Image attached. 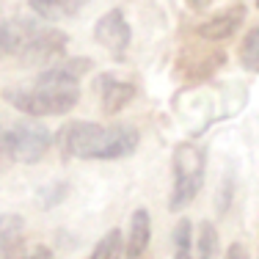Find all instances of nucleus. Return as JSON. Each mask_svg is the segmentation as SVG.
I'll use <instances>...</instances> for the list:
<instances>
[{"mask_svg":"<svg viewBox=\"0 0 259 259\" xmlns=\"http://www.w3.org/2000/svg\"><path fill=\"white\" fill-rule=\"evenodd\" d=\"M224 259H245V245L243 243H232Z\"/></svg>","mask_w":259,"mask_h":259,"instance_id":"18","label":"nucleus"},{"mask_svg":"<svg viewBox=\"0 0 259 259\" xmlns=\"http://www.w3.org/2000/svg\"><path fill=\"white\" fill-rule=\"evenodd\" d=\"M14 163L11 160V152H9V135H6V127H0V171L9 168Z\"/></svg>","mask_w":259,"mask_h":259,"instance_id":"17","label":"nucleus"},{"mask_svg":"<svg viewBox=\"0 0 259 259\" xmlns=\"http://www.w3.org/2000/svg\"><path fill=\"white\" fill-rule=\"evenodd\" d=\"M6 135H9L11 160H20V163H28V165L39 163L53 144V133L36 119L14 121V124L6 130Z\"/></svg>","mask_w":259,"mask_h":259,"instance_id":"4","label":"nucleus"},{"mask_svg":"<svg viewBox=\"0 0 259 259\" xmlns=\"http://www.w3.org/2000/svg\"><path fill=\"white\" fill-rule=\"evenodd\" d=\"M94 39H97V45H102L105 50H110L116 58H121V55L127 53L130 41H133V28H130L124 11L121 9L105 11L94 25Z\"/></svg>","mask_w":259,"mask_h":259,"instance_id":"6","label":"nucleus"},{"mask_svg":"<svg viewBox=\"0 0 259 259\" xmlns=\"http://www.w3.org/2000/svg\"><path fill=\"white\" fill-rule=\"evenodd\" d=\"M66 45H69V36L58 28H41L36 30L28 39V45L20 50V61L25 66H45L50 69L53 61H58L64 55Z\"/></svg>","mask_w":259,"mask_h":259,"instance_id":"5","label":"nucleus"},{"mask_svg":"<svg viewBox=\"0 0 259 259\" xmlns=\"http://www.w3.org/2000/svg\"><path fill=\"white\" fill-rule=\"evenodd\" d=\"M121 254H124V237H121L119 229H110L108 234L100 237V243L94 245V251L85 259H121Z\"/></svg>","mask_w":259,"mask_h":259,"instance_id":"14","label":"nucleus"},{"mask_svg":"<svg viewBox=\"0 0 259 259\" xmlns=\"http://www.w3.org/2000/svg\"><path fill=\"white\" fill-rule=\"evenodd\" d=\"M204 174H207V160H204V149L190 141L174 146L171 155V196H168V209H185L190 201L199 196L201 185H204Z\"/></svg>","mask_w":259,"mask_h":259,"instance_id":"3","label":"nucleus"},{"mask_svg":"<svg viewBox=\"0 0 259 259\" xmlns=\"http://www.w3.org/2000/svg\"><path fill=\"white\" fill-rule=\"evenodd\" d=\"M237 58H240V66H243L245 72L259 75V25L251 28L248 33L243 36L240 50H237Z\"/></svg>","mask_w":259,"mask_h":259,"instance_id":"13","label":"nucleus"},{"mask_svg":"<svg viewBox=\"0 0 259 259\" xmlns=\"http://www.w3.org/2000/svg\"><path fill=\"white\" fill-rule=\"evenodd\" d=\"M25 256V221L14 212L0 215V259Z\"/></svg>","mask_w":259,"mask_h":259,"instance_id":"10","label":"nucleus"},{"mask_svg":"<svg viewBox=\"0 0 259 259\" xmlns=\"http://www.w3.org/2000/svg\"><path fill=\"white\" fill-rule=\"evenodd\" d=\"M25 6L41 20L58 22V20H66V17H75L83 3H77V0H30Z\"/></svg>","mask_w":259,"mask_h":259,"instance_id":"12","label":"nucleus"},{"mask_svg":"<svg viewBox=\"0 0 259 259\" xmlns=\"http://www.w3.org/2000/svg\"><path fill=\"white\" fill-rule=\"evenodd\" d=\"M22 259H53V251L45 248V245H39L36 251H30V254H25Z\"/></svg>","mask_w":259,"mask_h":259,"instance_id":"19","label":"nucleus"},{"mask_svg":"<svg viewBox=\"0 0 259 259\" xmlns=\"http://www.w3.org/2000/svg\"><path fill=\"white\" fill-rule=\"evenodd\" d=\"M218 256V229L209 221L199 226V237H196V259H215Z\"/></svg>","mask_w":259,"mask_h":259,"instance_id":"16","label":"nucleus"},{"mask_svg":"<svg viewBox=\"0 0 259 259\" xmlns=\"http://www.w3.org/2000/svg\"><path fill=\"white\" fill-rule=\"evenodd\" d=\"M174 259H193V224L182 218L174 226Z\"/></svg>","mask_w":259,"mask_h":259,"instance_id":"15","label":"nucleus"},{"mask_svg":"<svg viewBox=\"0 0 259 259\" xmlns=\"http://www.w3.org/2000/svg\"><path fill=\"white\" fill-rule=\"evenodd\" d=\"M94 69L91 58H69L41 69L30 83L6 89V102L14 105L25 116H64L80 100V80Z\"/></svg>","mask_w":259,"mask_h":259,"instance_id":"1","label":"nucleus"},{"mask_svg":"<svg viewBox=\"0 0 259 259\" xmlns=\"http://www.w3.org/2000/svg\"><path fill=\"white\" fill-rule=\"evenodd\" d=\"M256 9H259V0H256Z\"/></svg>","mask_w":259,"mask_h":259,"instance_id":"20","label":"nucleus"},{"mask_svg":"<svg viewBox=\"0 0 259 259\" xmlns=\"http://www.w3.org/2000/svg\"><path fill=\"white\" fill-rule=\"evenodd\" d=\"M152 240V215L144 207H138L130 215V232L124 243V259H144Z\"/></svg>","mask_w":259,"mask_h":259,"instance_id":"11","label":"nucleus"},{"mask_svg":"<svg viewBox=\"0 0 259 259\" xmlns=\"http://www.w3.org/2000/svg\"><path fill=\"white\" fill-rule=\"evenodd\" d=\"M243 20H245V6L234 3L229 9L218 11L215 17H209L207 22H201V25L196 28V36H201V39H207V41L232 39V36L237 33V28L243 25Z\"/></svg>","mask_w":259,"mask_h":259,"instance_id":"9","label":"nucleus"},{"mask_svg":"<svg viewBox=\"0 0 259 259\" xmlns=\"http://www.w3.org/2000/svg\"><path fill=\"white\" fill-rule=\"evenodd\" d=\"M58 146L75 160H121L141 144L133 124H97V121H66L58 130Z\"/></svg>","mask_w":259,"mask_h":259,"instance_id":"2","label":"nucleus"},{"mask_svg":"<svg viewBox=\"0 0 259 259\" xmlns=\"http://www.w3.org/2000/svg\"><path fill=\"white\" fill-rule=\"evenodd\" d=\"M97 94H100L102 113L116 116V113H121V110L133 102L135 85L127 83V80H121V77H116V75H110V72H105V75L97 77Z\"/></svg>","mask_w":259,"mask_h":259,"instance_id":"8","label":"nucleus"},{"mask_svg":"<svg viewBox=\"0 0 259 259\" xmlns=\"http://www.w3.org/2000/svg\"><path fill=\"white\" fill-rule=\"evenodd\" d=\"M39 30V22L22 14H11L6 6H0V61L9 55H20L28 39Z\"/></svg>","mask_w":259,"mask_h":259,"instance_id":"7","label":"nucleus"}]
</instances>
